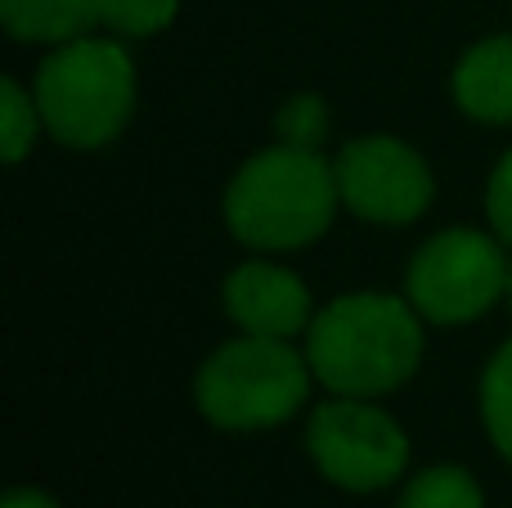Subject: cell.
Segmentation results:
<instances>
[{"mask_svg":"<svg viewBox=\"0 0 512 508\" xmlns=\"http://www.w3.org/2000/svg\"><path fill=\"white\" fill-rule=\"evenodd\" d=\"M423 315L396 293H342L315 311L306 329V360L315 383L333 396H378L405 387L423 360Z\"/></svg>","mask_w":512,"mask_h":508,"instance_id":"6da1fadb","label":"cell"},{"mask_svg":"<svg viewBox=\"0 0 512 508\" xmlns=\"http://www.w3.org/2000/svg\"><path fill=\"white\" fill-rule=\"evenodd\" d=\"M337 207L333 162L279 140L252 153L225 189V225L252 252H297L324 239Z\"/></svg>","mask_w":512,"mask_h":508,"instance_id":"7a4b0ae2","label":"cell"},{"mask_svg":"<svg viewBox=\"0 0 512 508\" xmlns=\"http://www.w3.org/2000/svg\"><path fill=\"white\" fill-rule=\"evenodd\" d=\"M32 90L54 140L68 149H104L135 113V59L122 41L77 36L45 54Z\"/></svg>","mask_w":512,"mask_h":508,"instance_id":"3957f363","label":"cell"},{"mask_svg":"<svg viewBox=\"0 0 512 508\" xmlns=\"http://www.w3.org/2000/svg\"><path fill=\"white\" fill-rule=\"evenodd\" d=\"M315 369L292 342L239 333L216 347L194 378V401L212 428L265 432L288 423L310 401Z\"/></svg>","mask_w":512,"mask_h":508,"instance_id":"277c9868","label":"cell"},{"mask_svg":"<svg viewBox=\"0 0 512 508\" xmlns=\"http://www.w3.org/2000/svg\"><path fill=\"white\" fill-rule=\"evenodd\" d=\"M508 252L495 230H441L414 252L405 297L427 324H468L504 302Z\"/></svg>","mask_w":512,"mask_h":508,"instance_id":"5b68a950","label":"cell"},{"mask_svg":"<svg viewBox=\"0 0 512 508\" xmlns=\"http://www.w3.org/2000/svg\"><path fill=\"white\" fill-rule=\"evenodd\" d=\"M306 450L319 477L342 491H387L409 468V437L382 405L333 396L306 423Z\"/></svg>","mask_w":512,"mask_h":508,"instance_id":"8992f818","label":"cell"},{"mask_svg":"<svg viewBox=\"0 0 512 508\" xmlns=\"http://www.w3.org/2000/svg\"><path fill=\"white\" fill-rule=\"evenodd\" d=\"M333 176L342 207L369 225H414L436 198L432 167L396 135H364L342 144Z\"/></svg>","mask_w":512,"mask_h":508,"instance_id":"52a82bcc","label":"cell"},{"mask_svg":"<svg viewBox=\"0 0 512 508\" xmlns=\"http://www.w3.org/2000/svg\"><path fill=\"white\" fill-rule=\"evenodd\" d=\"M221 297L225 315L256 338L292 342L315 320V297H310L306 279L279 261H243L239 270H230Z\"/></svg>","mask_w":512,"mask_h":508,"instance_id":"ba28073f","label":"cell"},{"mask_svg":"<svg viewBox=\"0 0 512 508\" xmlns=\"http://www.w3.org/2000/svg\"><path fill=\"white\" fill-rule=\"evenodd\" d=\"M454 104L486 126H512V36H486L454 63Z\"/></svg>","mask_w":512,"mask_h":508,"instance_id":"9c48e42d","label":"cell"},{"mask_svg":"<svg viewBox=\"0 0 512 508\" xmlns=\"http://www.w3.org/2000/svg\"><path fill=\"white\" fill-rule=\"evenodd\" d=\"M0 23L23 45H63L90 36L99 23V0H0Z\"/></svg>","mask_w":512,"mask_h":508,"instance_id":"30bf717a","label":"cell"},{"mask_svg":"<svg viewBox=\"0 0 512 508\" xmlns=\"http://www.w3.org/2000/svg\"><path fill=\"white\" fill-rule=\"evenodd\" d=\"M396 508H486L477 477L459 464H436L423 468L414 482L400 491Z\"/></svg>","mask_w":512,"mask_h":508,"instance_id":"8fae6325","label":"cell"},{"mask_svg":"<svg viewBox=\"0 0 512 508\" xmlns=\"http://www.w3.org/2000/svg\"><path fill=\"white\" fill-rule=\"evenodd\" d=\"M481 423H486L495 450L512 464V338L490 356L481 374Z\"/></svg>","mask_w":512,"mask_h":508,"instance_id":"7c38bea8","label":"cell"},{"mask_svg":"<svg viewBox=\"0 0 512 508\" xmlns=\"http://www.w3.org/2000/svg\"><path fill=\"white\" fill-rule=\"evenodd\" d=\"M41 104L36 90H27L18 77H0V140H5V162H23L41 135Z\"/></svg>","mask_w":512,"mask_h":508,"instance_id":"4fadbf2b","label":"cell"},{"mask_svg":"<svg viewBox=\"0 0 512 508\" xmlns=\"http://www.w3.org/2000/svg\"><path fill=\"white\" fill-rule=\"evenodd\" d=\"M176 14L180 0H99V23L113 36H131V41L167 32Z\"/></svg>","mask_w":512,"mask_h":508,"instance_id":"5bb4252c","label":"cell"},{"mask_svg":"<svg viewBox=\"0 0 512 508\" xmlns=\"http://www.w3.org/2000/svg\"><path fill=\"white\" fill-rule=\"evenodd\" d=\"M274 135L279 144H292V149H315L328 135V104L319 95H297L274 113Z\"/></svg>","mask_w":512,"mask_h":508,"instance_id":"9a60e30c","label":"cell"},{"mask_svg":"<svg viewBox=\"0 0 512 508\" xmlns=\"http://www.w3.org/2000/svg\"><path fill=\"white\" fill-rule=\"evenodd\" d=\"M486 216H490V230L512 248V149L495 162L490 171V185H486Z\"/></svg>","mask_w":512,"mask_h":508,"instance_id":"2e32d148","label":"cell"},{"mask_svg":"<svg viewBox=\"0 0 512 508\" xmlns=\"http://www.w3.org/2000/svg\"><path fill=\"white\" fill-rule=\"evenodd\" d=\"M0 508H59V500H50V495L36 491V486H18V491L5 495V504Z\"/></svg>","mask_w":512,"mask_h":508,"instance_id":"e0dca14e","label":"cell"},{"mask_svg":"<svg viewBox=\"0 0 512 508\" xmlns=\"http://www.w3.org/2000/svg\"><path fill=\"white\" fill-rule=\"evenodd\" d=\"M504 302H508V311H512V252H508V288H504Z\"/></svg>","mask_w":512,"mask_h":508,"instance_id":"ac0fdd59","label":"cell"}]
</instances>
